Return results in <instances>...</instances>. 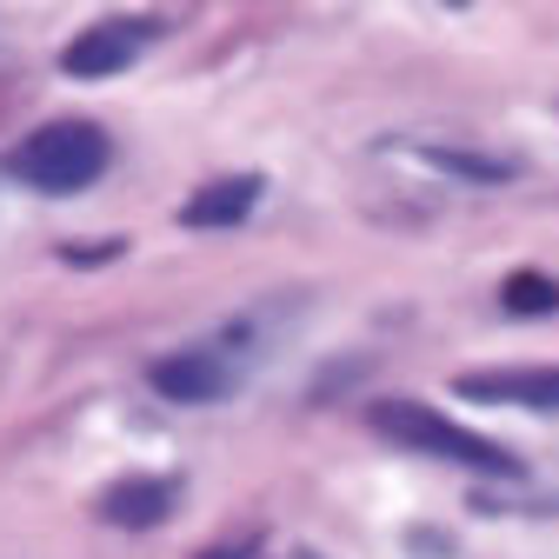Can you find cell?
I'll use <instances>...</instances> for the list:
<instances>
[{
  "mask_svg": "<svg viewBox=\"0 0 559 559\" xmlns=\"http://www.w3.org/2000/svg\"><path fill=\"white\" fill-rule=\"evenodd\" d=\"M107 133L100 127H87V120H53V127H40V133H27L21 147L8 154V167H14V180H27V187H40V193H81V187H94L100 174H107Z\"/></svg>",
  "mask_w": 559,
  "mask_h": 559,
  "instance_id": "cell-1",
  "label": "cell"
},
{
  "mask_svg": "<svg viewBox=\"0 0 559 559\" xmlns=\"http://www.w3.org/2000/svg\"><path fill=\"white\" fill-rule=\"evenodd\" d=\"M373 433L393 440V447H413V453H433V460H453V466H473V473H520V460L493 440H479L466 427H453L447 413L419 406V400H380L373 413Z\"/></svg>",
  "mask_w": 559,
  "mask_h": 559,
  "instance_id": "cell-2",
  "label": "cell"
},
{
  "mask_svg": "<svg viewBox=\"0 0 559 559\" xmlns=\"http://www.w3.org/2000/svg\"><path fill=\"white\" fill-rule=\"evenodd\" d=\"M154 393L180 400V406H206V400H227L234 393V367L214 354V346H187V354H167L147 367Z\"/></svg>",
  "mask_w": 559,
  "mask_h": 559,
  "instance_id": "cell-3",
  "label": "cell"
},
{
  "mask_svg": "<svg viewBox=\"0 0 559 559\" xmlns=\"http://www.w3.org/2000/svg\"><path fill=\"white\" fill-rule=\"evenodd\" d=\"M147 21H100V27H87V34H74L67 40V53H60V67L74 81H100V74H120V67H133V53L147 47Z\"/></svg>",
  "mask_w": 559,
  "mask_h": 559,
  "instance_id": "cell-4",
  "label": "cell"
},
{
  "mask_svg": "<svg viewBox=\"0 0 559 559\" xmlns=\"http://www.w3.org/2000/svg\"><path fill=\"white\" fill-rule=\"evenodd\" d=\"M453 386H460L466 400H513V406L559 413V367H552V373H460Z\"/></svg>",
  "mask_w": 559,
  "mask_h": 559,
  "instance_id": "cell-5",
  "label": "cell"
},
{
  "mask_svg": "<svg viewBox=\"0 0 559 559\" xmlns=\"http://www.w3.org/2000/svg\"><path fill=\"white\" fill-rule=\"evenodd\" d=\"M253 200H260V180L240 174V180H221V187H206L180 206V227H234L253 214Z\"/></svg>",
  "mask_w": 559,
  "mask_h": 559,
  "instance_id": "cell-6",
  "label": "cell"
},
{
  "mask_svg": "<svg viewBox=\"0 0 559 559\" xmlns=\"http://www.w3.org/2000/svg\"><path fill=\"white\" fill-rule=\"evenodd\" d=\"M167 486L160 479H120V486H107V500H100V513L114 520V526H160L167 520Z\"/></svg>",
  "mask_w": 559,
  "mask_h": 559,
  "instance_id": "cell-7",
  "label": "cell"
},
{
  "mask_svg": "<svg viewBox=\"0 0 559 559\" xmlns=\"http://www.w3.org/2000/svg\"><path fill=\"white\" fill-rule=\"evenodd\" d=\"M500 300H507V313H552L559 287H552L546 273H513L507 287H500Z\"/></svg>",
  "mask_w": 559,
  "mask_h": 559,
  "instance_id": "cell-8",
  "label": "cell"
},
{
  "mask_svg": "<svg viewBox=\"0 0 559 559\" xmlns=\"http://www.w3.org/2000/svg\"><path fill=\"white\" fill-rule=\"evenodd\" d=\"M427 160L447 167V174H466V180H507L513 174L507 160H479V154H453V147H427Z\"/></svg>",
  "mask_w": 559,
  "mask_h": 559,
  "instance_id": "cell-9",
  "label": "cell"
},
{
  "mask_svg": "<svg viewBox=\"0 0 559 559\" xmlns=\"http://www.w3.org/2000/svg\"><path fill=\"white\" fill-rule=\"evenodd\" d=\"M206 559H234V552H206Z\"/></svg>",
  "mask_w": 559,
  "mask_h": 559,
  "instance_id": "cell-10",
  "label": "cell"
}]
</instances>
